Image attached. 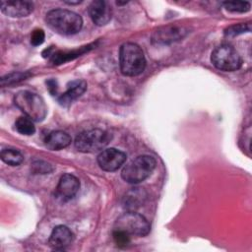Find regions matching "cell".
<instances>
[{
    "mask_svg": "<svg viewBox=\"0 0 252 252\" xmlns=\"http://www.w3.org/2000/svg\"><path fill=\"white\" fill-rule=\"evenodd\" d=\"M188 33V29L184 26L169 25L156 30L152 35L155 44H169L183 38Z\"/></svg>",
    "mask_w": 252,
    "mask_h": 252,
    "instance_id": "8",
    "label": "cell"
},
{
    "mask_svg": "<svg viewBox=\"0 0 252 252\" xmlns=\"http://www.w3.org/2000/svg\"><path fill=\"white\" fill-rule=\"evenodd\" d=\"M47 26L59 34L70 35L79 32L83 27L81 16L66 9H54L45 16Z\"/></svg>",
    "mask_w": 252,
    "mask_h": 252,
    "instance_id": "1",
    "label": "cell"
},
{
    "mask_svg": "<svg viewBox=\"0 0 252 252\" xmlns=\"http://www.w3.org/2000/svg\"><path fill=\"white\" fill-rule=\"evenodd\" d=\"M27 76H28V75L23 74V73H14V74H10V75H8L7 77H3V78H2L1 84H2V86L9 85V84H12V83L21 81V80H25Z\"/></svg>",
    "mask_w": 252,
    "mask_h": 252,
    "instance_id": "23",
    "label": "cell"
},
{
    "mask_svg": "<svg viewBox=\"0 0 252 252\" xmlns=\"http://www.w3.org/2000/svg\"><path fill=\"white\" fill-rule=\"evenodd\" d=\"M91 46H85L82 47L78 50H72V51H57V52H52L50 55V59L54 64H61L64 63L66 61L72 60L78 56H80L81 54L85 53Z\"/></svg>",
    "mask_w": 252,
    "mask_h": 252,
    "instance_id": "17",
    "label": "cell"
},
{
    "mask_svg": "<svg viewBox=\"0 0 252 252\" xmlns=\"http://www.w3.org/2000/svg\"><path fill=\"white\" fill-rule=\"evenodd\" d=\"M89 14L93 22L97 26H104L111 19V9L107 2L102 0L93 1L89 6Z\"/></svg>",
    "mask_w": 252,
    "mask_h": 252,
    "instance_id": "13",
    "label": "cell"
},
{
    "mask_svg": "<svg viewBox=\"0 0 252 252\" xmlns=\"http://www.w3.org/2000/svg\"><path fill=\"white\" fill-rule=\"evenodd\" d=\"M211 61L216 68L225 72L238 70L242 64L240 55L229 44H221L216 47L212 52Z\"/></svg>",
    "mask_w": 252,
    "mask_h": 252,
    "instance_id": "7",
    "label": "cell"
},
{
    "mask_svg": "<svg viewBox=\"0 0 252 252\" xmlns=\"http://www.w3.org/2000/svg\"><path fill=\"white\" fill-rule=\"evenodd\" d=\"M113 237H114V240L115 242L117 243V245H127L129 243V235H127L126 233L122 232V231H119V230H115L113 231Z\"/></svg>",
    "mask_w": 252,
    "mask_h": 252,
    "instance_id": "25",
    "label": "cell"
},
{
    "mask_svg": "<svg viewBox=\"0 0 252 252\" xmlns=\"http://www.w3.org/2000/svg\"><path fill=\"white\" fill-rule=\"evenodd\" d=\"M114 229L122 231L129 236H145L150 232L151 225L144 216L134 211H128L117 218Z\"/></svg>",
    "mask_w": 252,
    "mask_h": 252,
    "instance_id": "5",
    "label": "cell"
},
{
    "mask_svg": "<svg viewBox=\"0 0 252 252\" xmlns=\"http://www.w3.org/2000/svg\"><path fill=\"white\" fill-rule=\"evenodd\" d=\"M71 144V137L64 131H53L45 138V145L49 150L59 151Z\"/></svg>",
    "mask_w": 252,
    "mask_h": 252,
    "instance_id": "16",
    "label": "cell"
},
{
    "mask_svg": "<svg viewBox=\"0 0 252 252\" xmlns=\"http://www.w3.org/2000/svg\"><path fill=\"white\" fill-rule=\"evenodd\" d=\"M111 140V135L101 129L84 131L76 137L75 147L83 153H94L102 150Z\"/></svg>",
    "mask_w": 252,
    "mask_h": 252,
    "instance_id": "6",
    "label": "cell"
},
{
    "mask_svg": "<svg viewBox=\"0 0 252 252\" xmlns=\"http://www.w3.org/2000/svg\"><path fill=\"white\" fill-rule=\"evenodd\" d=\"M87 90V83L84 80H75L67 85L65 93L59 95L58 101L62 105H68L80 97Z\"/></svg>",
    "mask_w": 252,
    "mask_h": 252,
    "instance_id": "14",
    "label": "cell"
},
{
    "mask_svg": "<svg viewBox=\"0 0 252 252\" xmlns=\"http://www.w3.org/2000/svg\"><path fill=\"white\" fill-rule=\"evenodd\" d=\"M156 159L148 155L139 156L129 161L122 169L123 180L131 184H137L147 179L156 168Z\"/></svg>",
    "mask_w": 252,
    "mask_h": 252,
    "instance_id": "4",
    "label": "cell"
},
{
    "mask_svg": "<svg viewBox=\"0 0 252 252\" xmlns=\"http://www.w3.org/2000/svg\"><path fill=\"white\" fill-rule=\"evenodd\" d=\"M32 168H33V172L35 173H41V174H45V173H49L50 171H52V167L49 163L44 162V161H35L32 164Z\"/></svg>",
    "mask_w": 252,
    "mask_h": 252,
    "instance_id": "22",
    "label": "cell"
},
{
    "mask_svg": "<svg viewBox=\"0 0 252 252\" xmlns=\"http://www.w3.org/2000/svg\"><path fill=\"white\" fill-rule=\"evenodd\" d=\"M16 130L23 135H32L35 132V127L33 124V121L29 118L28 116H21L17 119L15 123Z\"/></svg>",
    "mask_w": 252,
    "mask_h": 252,
    "instance_id": "19",
    "label": "cell"
},
{
    "mask_svg": "<svg viewBox=\"0 0 252 252\" xmlns=\"http://www.w3.org/2000/svg\"><path fill=\"white\" fill-rule=\"evenodd\" d=\"M224 8L233 13H244L250 10V3L247 1H226L223 2Z\"/></svg>",
    "mask_w": 252,
    "mask_h": 252,
    "instance_id": "20",
    "label": "cell"
},
{
    "mask_svg": "<svg viewBox=\"0 0 252 252\" xmlns=\"http://www.w3.org/2000/svg\"><path fill=\"white\" fill-rule=\"evenodd\" d=\"M1 11L6 16L12 18H21L30 15L33 10V3L31 1L8 0L1 1Z\"/></svg>",
    "mask_w": 252,
    "mask_h": 252,
    "instance_id": "11",
    "label": "cell"
},
{
    "mask_svg": "<svg viewBox=\"0 0 252 252\" xmlns=\"http://www.w3.org/2000/svg\"><path fill=\"white\" fill-rule=\"evenodd\" d=\"M44 37H45V34L42 30L40 29L34 30L31 35V43L34 46L40 45L44 41Z\"/></svg>",
    "mask_w": 252,
    "mask_h": 252,
    "instance_id": "24",
    "label": "cell"
},
{
    "mask_svg": "<svg viewBox=\"0 0 252 252\" xmlns=\"http://www.w3.org/2000/svg\"><path fill=\"white\" fill-rule=\"evenodd\" d=\"M250 31V24H237L231 27H228L225 32L224 34L227 36H235L237 34L243 33L245 32H249Z\"/></svg>",
    "mask_w": 252,
    "mask_h": 252,
    "instance_id": "21",
    "label": "cell"
},
{
    "mask_svg": "<svg viewBox=\"0 0 252 252\" xmlns=\"http://www.w3.org/2000/svg\"><path fill=\"white\" fill-rule=\"evenodd\" d=\"M1 159L8 165L16 166L23 162V155L15 149H4L1 151Z\"/></svg>",
    "mask_w": 252,
    "mask_h": 252,
    "instance_id": "18",
    "label": "cell"
},
{
    "mask_svg": "<svg viewBox=\"0 0 252 252\" xmlns=\"http://www.w3.org/2000/svg\"><path fill=\"white\" fill-rule=\"evenodd\" d=\"M80 189L79 179L70 173L63 174L56 187V195L62 201H68L75 197Z\"/></svg>",
    "mask_w": 252,
    "mask_h": 252,
    "instance_id": "10",
    "label": "cell"
},
{
    "mask_svg": "<svg viewBox=\"0 0 252 252\" xmlns=\"http://www.w3.org/2000/svg\"><path fill=\"white\" fill-rule=\"evenodd\" d=\"M16 106L32 121L40 122L47 114V107L40 95L30 91H21L14 97Z\"/></svg>",
    "mask_w": 252,
    "mask_h": 252,
    "instance_id": "3",
    "label": "cell"
},
{
    "mask_svg": "<svg viewBox=\"0 0 252 252\" xmlns=\"http://www.w3.org/2000/svg\"><path fill=\"white\" fill-rule=\"evenodd\" d=\"M147 198V192L140 187L130 189L123 198V206L128 211H134L141 207Z\"/></svg>",
    "mask_w": 252,
    "mask_h": 252,
    "instance_id": "15",
    "label": "cell"
},
{
    "mask_svg": "<svg viewBox=\"0 0 252 252\" xmlns=\"http://www.w3.org/2000/svg\"><path fill=\"white\" fill-rule=\"evenodd\" d=\"M126 160V154L114 149L103 150L97 156V163L102 170L115 171L120 168Z\"/></svg>",
    "mask_w": 252,
    "mask_h": 252,
    "instance_id": "9",
    "label": "cell"
},
{
    "mask_svg": "<svg viewBox=\"0 0 252 252\" xmlns=\"http://www.w3.org/2000/svg\"><path fill=\"white\" fill-rule=\"evenodd\" d=\"M74 239V234L65 225H57L53 228L50 237L49 245L55 250H62L69 246Z\"/></svg>",
    "mask_w": 252,
    "mask_h": 252,
    "instance_id": "12",
    "label": "cell"
},
{
    "mask_svg": "<svg viewBox=\"0 0 252 252\" xmlns=\"http://www.w3.org/2000/svg\"><path fill=\"white\" fill-rule=\"evenodd\" d=\"M120 70L125 76H138L146 68V58L142 48L133 42L121 45L119 51Z\"/></svg>",
    "mask_w": 252,
    "mask_h": 252,
    "instance_id": "2",
    "label": "cell"
}]
</instances>
